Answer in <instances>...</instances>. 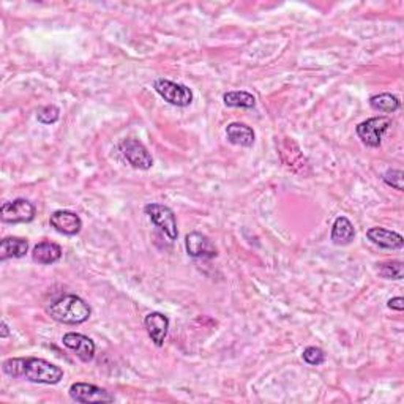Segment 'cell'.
Here are the masks:
<instances>
[{"label":"cell","instance_id":"cell-12","mask_svg":"<svg viewBox=\"0 0 404 404\" xmlns=\"http://www.w3.org/2000/svg\"><path fill=\"white\" fill-rule=\"evenodd\" d=\"M144 327L149 333L150 340L157 348H161L165 344V340L169 332V318L166 314L160 311H152L144 318Z\"/></svg>","mask_w":404,"mask_h":404},{"label":"cell","instance_id":"cell-3","mask_svg":"<svg viewBox=\"0 0 404 404\" xmlns=\"http://www.w3.org/2000/svg\"><path fill=\"white\" fill-rule=\"evenodd\" d=\"M145 215L150 218V222L155 224L161 234L169 240L174 242L179 237V229H177V218H175L174 210L167 207L165 204L158 202H150L144 207Z\"/></svg>","mask_w":404,"mask_h":404},{"label":"cell","instance_id":"cell-24","mask_svg":"<svg viewBox=\"0 0 404 404\" xmlns=\"http://www.w3.org/2000/svg\"><path fill=\"white\" fill-rule=\"evenodd\" d=\"M387 306L390 308V310H395V311H403L404 310V299L403 297H393V299L388 300Z\"/></svg>","mask_w":404,"mask_h":404},{"label":"cell","instance_id":"cell-1","mask_svg":"<svg viewBox=\"0 0 404 404\" xmlns=\"http://www.w3.org/2000/svg\"><path fill=\"white\" fill-rule=\"evenodd\" d=\"M2 371L14 379H24L33 384L56 385L63 379L61 366L38 357H14L2 363Z\"/></svg>","mask_w":404,"mask_h":404},{"label":"cell","instance_id":"cell-9","mask_svg":"<svg viewBox=\"0 0 404 404\" xmlns=\"http://www.w3.org/2000/svg\"><path fill=\"white\" fill-rule=\"evenodd\" d=\"M62 343L65 348H68L70 351L75 352L81 362L89 363L95 357V349H97V346H95L92 338L86 336L83 333H76V332L65 333L62 338Z\"/></svg>","mask_w":404,"mask_h":404},{"label":"cell","instance_id":"cell-15","mask_svg":"<svg viewBox=\"0 0 404 404\" xmlns=\"http://www.w3.org/2000/svg\"><path fill=\"white\" fill-rule=\"evenodd\" d=\"M226 136H227V141H229L231 144L240 145V147H252L256 139L254 130L240 122H232L227 125Z\"/></svg>","mask_w":404,"mask_h":404},{"label":"cell","instance_id":"cell-16","mask_svg":"<svg viewBox=\"0 0 404 404\" xmlns=\"http://www.w3.org/2000/svg\"><path fill=\"white\" fill-rule=\"evenodd\" d=\"M356 237L354 224L346 217H338L332 226V232H330V240L338 247L349 245Z\"/></svg>","mask_w":404,"mask_h":404},{"label":"cell","instance_id":"cell-6","mask_svg":"<svg viewBox=\"0 0 404 404\" xmlns=\"http://www.w3.org/2000/svg\"><path fill=\"white\" fill-rule=\"evenodd\" d=\"M119 150L123 155V158L135 169H141V171H149L153 166V158L150 152L147 150V147L133 138L122 139L119 143Z\"/></svg>","mask_w":404,"mask_h":404},{"label":"cell","instance_id":"cell-10","mask_svg":"<svg viewBox=\"0 0 404 404\" xmlns=\"http://www.w3.org/2000/svg\"><path fill=\"white\" fill-rule=\"evenodd\" d=\"M185 248L188 256L195 259H214L217 258V248L212 240L201 232H190L185 237Z\"/></svg>","mask_w":404,"mask_h":404},{"label":"cell","instance_id":"cell-11","mask_svg":"<svg viewBox=\"0 0 404 404\" xmlns=\"http://www.w3.org/2000/svg\"><path fill=\"white\" fill-rule=\"evenodd\" d=\"M49 224L63 236H76L83 229V219L71 210H56L49 217Z\"/></svg>","mask_w":404,"mask_h":404},{"label":"cell","instance_id":"cell-19","mask_svg":"<svg viewBox=\"0 0 404 404\" xmlns=\"http://www.w3.org/2000/svg\"><path fill=\"white\" fill-rule=\"evenodd\" d=\"M223 101L227 108H242L253 109L256 106V98L245 90H231L223 95Z\"/></svg>","mask_w":404,"mask_h":404},{"label":"cell","instance_id":"cell-17","mask_svg":"<svg viewBox=\"0 0 404 404\" xmlns=\"http://www.w3.org/2000/svg\"><path fill=\"white\" fill-rule=\"evenodd\" d=\"M29 252V242L21 237H5L0 244V261L24 258Z\"/></svg>","mask_w":404,"mask_h":404},{"label":"cell","instance_id":"cell-8","mask_svg":"<svg viewBox=\"0 0 404 404\" xmlns=\"http://www.w3.org/2000/svg\"><path fill=\"white\" fill-rule=\"evenodd\" d=\"M71 400L76 403H114L115 396L106 388L87 384V382H75L68 390Z\"/></svg>","mask_w":404,"mask_h":404},{"label":"cell","instance_id":"cell-5","mask_svg":"<svg viewBox=\"0 0 404 404\" xmlns=\"http://www.w3.org/2000/svg\"><path fill=\"white\" fill-rule=\"evenodd\" d=\"M392 127V119H388L385 115L379 117H371V119L365 120L357 125V136L360 138L366 147L376 149L382 143V136L385 135V131Z\"/></svg>","mask_w":404,"mask_h":404},{"label":"cell","instance_id":"cell-7","mask_svg":"<svg viewBox=\"0 0 404 404\" xmlns=\"http://www.w3.org/2000/svg\"><path fill=\"white\" fill-rule=\"evenodd\" d=\"M36 215L35 205L23 200V197H18L11 202H5L0 209V217H2L4 223L9 224H18V223H31L33 222V218Z\"/></svg>","mask_w":404,"mask_h":404},{"label":"cell","instance_id":"cell-21","mask_svg":"<svg viewBox=\"0 0 404 404\" xmlns=\"http://www.w3.org/2000/svg\"><path fill=\"white\" fill-rule=\"evenodd\" d=\"M58 119H61V109L56 105H48L38 109V114H36V120L43 125H53Z\"/></svg>","mask_w":404,"mask_h":404},{"label":"cell","instance_id":"cell-4","mask_svg":"<svg viewBox=\"0 0 404 404\" xmlns=\"http://www.w3.org/2000/svg\"><path fill=\"white\" fill-rule=\"evenodd\" d=\"M153 89L160 95L161 98L167 101L169 105L177 106V108H187L193 103V92L188 86L174 83L165 78H160L153 84Z\"/></svg>","mask_w":404,"mask_h":404},{"label":"cell","instance_id":"cell-20","mask_svg":"<svg viewBox=\"0 0 404 404\" xmlns=\"http://www.w3.org/2000/svg\"><path fill=\"white\" fill-rule=\"evenodd\" d=\"M378 274L382 278H385V280H403V276H404L403 262L401 261H390V262L379 264Z\"/></svg>","mask_w":404,"mask_h":404},{"label":"cell","instance_id":"cell-14","mask_svg":"<svg viewBox=\"0 0 404 404\" xmlns=\"http://www.w3.org/2000/svg\"><path fill=\"white\" fill-rule=\"evenodd\" d=\"M62 258V247L54 242H41L32 249V261L40 266H51Z\"/></svg>","mask_w":404,"mask_h":404},{"label":"cell","instance_id":"cell-2","mask_svg":"<svg viewBox=\"0 0 404 404\" xmlns=\"http://www.w3.org/2000/svg\"><path fill=\"white\" fill-rule=\"evenodd\" d=\"M46 313L61 324L78 326L89 321L92 308L84 299L75 296V294H68V296H63L51 302L46 308Z\"/></svg>","mask_w":404,"mask_h":404},{"label":"cell","instance_id":"cell-23","mask_svg":"<svg viewBox=\"0 0 404 404\" xmlns=\"http://www.w3.org/2000/svg\"><path fill=\"white\" fill-rule=\"evenodd\" d=\"M403 171L401 169H388V171H385L384 174H382V180L385 182V185L388 187H392L395 190H398V191H403L404 187H403Z\"/></svg>","mask_w":404,"mask_h":404},{"label":"cell","instance_id":"cell-25","mask_svg":"<svg viewBox=\"0 0 404 404\" xmlns=\"http://www.w3.org/2000/svg\"><path fill=\"white\" fill-rule=\"evenodd\" d=\"M9 335H10V328H9V326H6V322L2 321V332H0V336L6 338Z\"/></svg>","mask_w":404,"mask_h":404},{"label":"cell","instance_id":"cell-22","mask_svg":"<svg viewBox=\"0 0 404 404\" xmlns=\"http://www.w3.org/2000/svg\"><path fill=\"white\" fill-rule=\"evenodd\" d=\"M302 357L305 362L308 365H311V366H319L326 362V352L322 351L321 348H316V346H310V348H306L304 352H302Z\"/></svg>","mask_w":404,"mask_h":404},{"label":"cell","instance_id":"cell-13","mask_svg":"<svg viewBox=\"0 0 404 404\" xmlns=\"http://www.w3.org/2000/svg\"><path fill=\"white\" fill-rule=\"evenodd\" d=\"M366 237H368V240L373 242L374 245L384 249H401L404 247V239L401 234L388 231L385 227H370V229L366 231Z\"/></svg>","mask_w":404,"mask_h":404},{"label":"cell","instance_id":"cell-18","mask_svg":"<svg viewBox=\"0 0 404 404\" xmlns=\"http://www.w3.org/2000/svg\"><path fill=\"white\" fill-rule=\"evenodd\" d=\"M370 106L374 109V111L392 114L401 108V101L398 97H395L392 93H378L373 95L370 98Z\"/></svg>","mask_w":404,"mask_h":404}]
</instances>
